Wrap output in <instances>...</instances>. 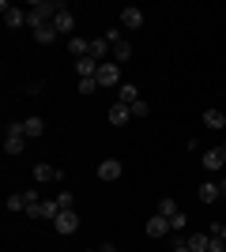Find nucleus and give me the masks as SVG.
Returning <instances> with one entry per match:
<instances>
[{"instance_id": "f257e3e1", "label": "nucleus", "mask_w": 226, "mask_h": 252, "mask_svg": "<svg viewBox=\"0 0 226 252\" xmlns=\"http://www.w3.org/2000/svg\"><path fill=\"white\" fill-rule=\"evenodd\" d=\"M95 79H98V87H117L121 83V64L117 61H102Z\"/></svg>"}, {"instance_id": "7ed1b4c3", "label": "nucleus", "mask_w": 226, "mask_h": 252, "mask_svg": "<svg viewBox=\"0 0 226 252\" xmlns=\"http://www.w3.org/2000/svg\"><path fill=\"white\" fill-rule=\"evenodd\" d=\"M0 11H4V23H8V31H15V27H27V11L23 8H11L8 0L0 4Z\"/></svg>"}, {"instance_id": "1a4fd4ad", "label": "nucleus", "mask_w": 226, "mask_h": 252, "mask_svg": "<svg viewBox=\"0 0 226 252\" xmlns=\"http://www.w3.org/2000/svg\"><path fill=\"white\" fill-rule=\"evenodd\" d=\"M121 27H125V31H140L143 27V11L140 8H125L121 11Z\"/></svg>"}, {"instance_id": "423d86ee", "label": "nucleus", "mask_w": 226, "mask_h": 252, "mask_svg": "<svg viewBox=\"0 0 226 252\" xmlns=\"http://www.w3.org/2000/svg\"><path fill=\"white\" fill-rule=\"evenodd\" d=\"M61 8H65V4H53V0H38V4H34V15H38V19H42V23H53L57 19V11H61Z\"/></svg>"}, {"instance_id": "2f4dec72", "label": "nucleus", "mask_w": 226, "mask_h": 252, "mask_svg": "<svg viewBox=\"0 0 226 252\" xmlns=\"http://www.w3.org/2000/svg\"><path fill=\"white\" fill-rule=\"evenodd\" d=\"M219 196H226V177H223V181H219Z\"/></svg>"}, {"instance_id": "4468645a", "label": "nucleus", "mask_w": 226, "mask_h": 252, "mask_svg": "<svg viewBox=\"0 0 226 252\" xmlns=\"http://www.w3.org/2000/svg\"><path fill=\"white\" fill-rule=\"evenodd\" d=\"M204 125L211 128V132H223V128H226V113H223V109H207V113H204Z\"/></svg>"}, {"instance_id": "4be33fe9", "label": "nucleus", "mask_w": 226, "mask_h": 252, "mask_svg": "<svg viewBox=\"0 0 226 252\" xmlns=\"http://www.w3.org/2000/svg\"><path fill=\"white\" fill-rule=\"evenodd\" d=\"M129 57H132V42H117V45H113V61H117V64H125Z\"/></svg>"}, {"instance_id": "bb28decb", "label": "nucleus", "mask_w": 226, "mask_h": 252, "mask_svg": "<svg viewBox=\"0 0 226 252\" xmlns=\"http://www.w3.org/2000/svg\"><path fill=\"white\" fill-rule=\"evenodd\" d=\"M106 42H109V45H117V42H125V38H121V27H109V31H106Z\"/></svg>"}, {"instance_id": "f8f14e48", "label": "nucleus", "mask_w": 226, "mask_h": 252, "mask_svg": "<svg viewBox=\"0 0 226 252\" xmlns=\"http://www.w3.org/2000/svg\"><path fill=\"white\" fill-rule=\"evenodd\" d=\"M129 117H132V105H125V102H117L113 109H109V125H129Z\"/></svg>"}, {"instance_id": "473e14b6", "label": "nucleus", "mask_w": 226, "mask_h": 252, "mask_svg": "<svg viewBox=\"0 0 226 252\" xmlns=\"http://www.w3.org/2000/svg\"><path fill=\"white\" fill-rule=\"evenodd\" d=\"M98 252H117V249H113V245H102V249H98Z\"/></svg>"}, {"instance_id": "c85d7f7f", "label": "nucleus", "mask_w": 226, "mask_h": 252, "mask_svg": "<svg viewBox=\"0 0 226 252\" xmlns=\"http://www.w3.org/2000/svg\"><path fill=\"white\" fill-rule=\"evenodd\" d=\"M57 203H61V211H72V192H61V196H57Z\"/></svg>"}, {"instance_id": "7c9ffc66", "label": "nucleus", "mask_w": 226, "mask_h": 252, "mask_svg": "<svg viewBox=\"0 0 226 252\" xmlns=\"http://www.w3.org/2000/svg\"><path fill=\"white\" fill-rule=\"evenodd\" d=\"M173 252H193V249H189V245H173Z\"/></svg>"}, {"instance_id": "6ab92c4d", "label": "nucleus", "mask_w": 226, "mask_h": 252, "mask_svg": "<svg viewBox=\"0 0 226 252\" xmlns=\"http://www.w3.org/2000/svg\"><path fill=\"white\" fill-rule=\"evenodd\" d=\"M117 102H125V105H132V102H140V91L132 83H121V91H117Z\"/></svg>"}, {"instance_id": "9b49d317", "label": "nucleus", "mask_w": 226, "mask_h": 252, "mask_svg": "<svg viewBox=\"0 0 226 252\" xmlns=\"http://www.w3.org/2000/svg\"><path fill=\"white\" fill-rule=\"evenodd\" d=\"M166 233H170V219H166V215H155V219L147 222V237L159 241V237H166Z\"/></svg>"}, {"instance_id": "9d476101", "label": "nucleus", "mask_w": 226, "mask_h": 252, "mask_svg": "<svg viewBox=\"0 0 226 252\" xmlns=\"http://www.w3.org/2000/svg\"><path fill=\"white\" fill-rule=\"evenodd\" d=\"M117 177H121V162H117V158L98 162V181H117Z\"/></svg>"}, {"instance_id": "6e6552de", "label": "nucleus", "mask_w": 226, "mask_h": 252, "mask_svg": "<svg viewBox=\"0 0 226 252\" xmlns=\"http://www.w3.org/2000/svg\"><path fill=\"white\" fill-rule=\"evenodd\" d=\"M34 181H38V185L61 181V169H57V166H49V162H38V166H34Z\"/></svg>"}, {"instance_id": "cd10ccee", "label": "nucleus", "mask_w": 226, "mask_h": 252, "mask_svg": "<svg viewBox=\"0 0 226 252\" xmlns=\"http://www.w3.org/2000/svg\"><path fill=\"white\" fill-rule=\"evenodd\" d=\"M147 113H151L147 102H132V117H147Z\"/></svg>"}, {"instance_id": "dca6fc26", "label": "nucleus", "mask_w": 226, "mask_h": 252, "mask_svg": "<svg viewBox=\"0 0 226 252\" xmlns=\"http://www.w3.org/2000/svg\"><path fill=\"white\" fill-rule=\"evenodd\" d=\"M34 42H38V45H49V42H57V31H53V23L38 27V31H34Z\"/></svg>"}, {"instance_id": "393cba45", "label": "nucleus", "mask_w": 226, "mask_h": 252, "mask_svg": "<svg viewBox=\"0 0 226 252\" xmlns=\"http://www.w3.org/2000/svg\"><path fill=\"white\" fill-rule=\"evenodd\" d=\"M185 226H189V215H185V211H177V215L170 219V230H177V233H181Z\"/></svg>"}, {"instance_id": "5701e85b", "label": "nucleus", "mask_w": 226, "mask_h": 252, "mask_svg": "<svg viewBox=\"0 0 226 252\" xmlns=\"http://www.w3.org/2000/svg\"><path fill=\"white\" fill-rule=\"evenodd\" d=\"M159 215L173 219V215H177V200H170V196H166V200H159Z\"/></svg>"}, {"instance_id": "a211bd4d", "label": "nucleus", "mask_w": 226, "mask_h": 252, "mask_svg": "<svg viewBox=\"0 0 226 252\" xmlns=\"http://www.w3.org/2000/svg\"><path fill=\"white\" fill-rule=\"evenodd\" d=\"M109 49H113V45H109L106 38H95V42H91V61H98V64H102V57H106Z\"/></svg>"}, {"instance_id": "aec40b11", "label": "nucleus", "mask_w": 226, "mask_h": 252, "mask_svg": "<svg viewBox=\"0 0 226 252\" xmlns=\"http://www.w3.org/2000/svg\"><path fill=\"white\" fill-rule=\"evenodd\" d=\"M207 245H211V233H189V249L193 252H207Z\"/></svg>"}, {"instance_id": "f3484780", "label": "nucleus", "mask_w": 226, "mask_h": 252, "mask_svg": "<svg viewBox=\"0 0 226 252\" xmlns=\"http://www.w3.org/2000/svg\"><path fill=\"white\" fill-rule=\"evenodd\" d=\"M200 200H204V203L223 200V196H219V185H215V181H204V185H200Z\"/></svg>"}, {"instance_id": "412c9836", "label": "nucleus", "mask_w": 226, "mask_h": 252, "mask_svg": "<svg viewBox=\"0 0 226 252\" xmlns=\"http://www.w3.org/2000/svg\"><path fill=\"white\" fill-rule=\"evenodd\" d=\"M57 215H61V203H57V200H45V203H42V215H38V219L57 222Z\"/></svg>"}, {"instance_id": "f03ea898", "label": "nucleus", "mask_w": 226, "mask_h": 252, "mask_svg": "<svg viewBox=\"0 0 226 252\" xmlns=\"http://www.w3.org/2000/svg\"><path fill=\"white\" fill-rule=\"evenodd\" d=\"M23 147H27V136H23V121H19V125H8L4 151H8V155H23Z\"/></svg>"}, {"instance_id": "a878e982", "label": "nucleus", "mask_w": 226, "mask_h": 252, "mask_svg": "<svg viewBox=\"0 0 226 252\" xmlns=\"http://www.w3.org/2000/svg\"><path fill=\"white\" fill-rule=\"evenodd\" d=\"M98 79H79V94H95Z\"/></svg>"}, {"instance_id": "39448f33", "label": "nucleus", "mask_w": 226, "mask_h": 252, "mask_svg": "<svg viewBox=\"0 0 226 252\" xmlns=\"http://www.w3.org/2000/svg\"><path fill=\"white\" fill-rule=\"evenodd\" d=\"M223 166H226V151H223V147L204 151V169H207V173H219Z\"/></svg>"}, {"instance_id": "2eb2a0df", "label": "nucleus", "mask_w": 226, "mask_h": 252, "mask_svg": "<svg viewBox=\"0 0 226 252\" xmlns=\"http://www.w3.org/2000/svg\"><path fill=\"white\" fill-rule=\"evenodd\" d=\"M42 132H45L42 117H27V121H23V136H42Z\"/></svg>"}, {"instance_id": "0eeeda50", "label": "nucleus", "mask_w": 226, "mask_h": 252, "mask_svg": "<svg viewBox=\"0 0 226 252\" xmlns=\"http://www.w3.org/2000/svg\"><path fill=\"white\" fill-rule=\"evenodd\" d=\"M53 31H57V34H68V38H72V31H75V15H72L68 8H61V11H57Z\"/></svg>"}, {"instance_id": "20e7f679", "label": "nucleus", "mask_w": 226, "mask_h": 252, "mask_svg": "<svg viewBox=\"0 0 226 252\" xmlns=\"http://www.w3.org/2000/svg\"><path fill=\"white\" fill-rule=\"evenodd\" d=\"M53 230L57 233H75V230H79V215H75V211H61L57 222H53Z\"/></svg>"}, {"instance_id": "c756f323", "label": "nucleus", "mask_w": 226, "mask_h": 252, "mask_svg": "<svg viewBox=\"0 0 226 252\" xmlns=\"http://www.w3.org/2000/svg\"><path fill=\"white\" fill-rule=\"evenodd\" d=\"M207 233H211V237H223V241H226V226H219V222H211V230H207Z\"/></svg>"}, {"instance_id": "ddd939ff", "label": "nucleus", "mask_w": 226, "mask_h": 252, "mask_svg": "<svg viewBox=\"0 0 226 252\" xmlns=\"http://www.w3.org/2000/svg\"><path fill=\"white\" fill-rule=\"evenodd\" d=\"M68 49H72V57L75 61H83V57H91V42H87V38H68Z\"/></svg>"}, {"instance_id": "b1692460", "label": "nucleus", "mask_w": 226, "mask_h": 252, "mask_svg": "<svg viewBox=\"0 0 226 252\" xmlns=\"http://www.w3.org/2000/svg\"><path fill=\"white\" fill-rule=\"evenodd\" d=\"M8 211H27V196H23V192L8 196Z\"/></svg>"}, {"instance_id": "72a5a7b5", "label": "nucleus", "mask_w": 226, "mask_h": 252, "mask_svg": "<svg viewBox=\"0 0 226 252\" xmlns=\"http://www.w3.org/2000/svg\"><path fill=\"white\" fill-rule=\"evenodd\" d=\"M223 151H226V143H223Z\"/></svg>"}]
</instances>
